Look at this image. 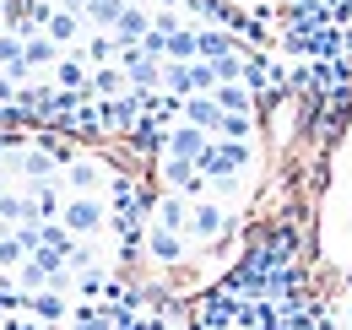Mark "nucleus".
<instances>
[{"label":"nucleus","instance_id":"obj_14","mask_svg":"<svg viewBox=\"0 0 352 330\" xmlns=\"http://www.w3.org/2000/svg\"><path fill=\"white\" fill-rule=\"evenodd\" d=\"M212 98H217L222 114H255V109H261V103H255V92H250L244 82H222Z\"/></svg>","mask_w":352,"mask_h":330},{"label":"nucleus","instance_id":"obj_16","mask_svg":"<svg viewBox=\"0 0 352 330\" xmlns=\"http://www.w3.org/2000/svg\"><path fill=\"white\" fill-rule=\"evenodd\" d=\"M125 6H131V0H87L82 22H87V28H98V33H114V22L125 16Z\"/></svg>","mask_w":352,"mask_h":330},{"label":"nucleus","instance_id":"obj_11","mask_svg":"<svg viewBox=\"0 0 352 330\" xmlns=\"http://www.w3.org/2000/svg\"><path fill=\"white\" fill-rule=\"evenodd\" d=\"M131 92V76H125V65H92L87 76V98H103V103H114V98H125Z\"/></svg>","mask_w":352,"mask_h":330},{"label":"nucleus","instance_id":"obj_25","mask_svg":"<svg viewBox=\"0 0 352 330\" xmlns=\"http://www.w3.org/2000/svg\"><path fill=\"white\" fill-rule=\"evenodd\" d=\"M11 65H22V33L16 28L0 33V71H11Z\"/></svg>","mask_w":352,"mask_h":330},{"label":"nucleus","instance_id":"obj_15","mask_svg":"<svg viewBox=\"0 0 352 330\" xmlns=\"http://www.w3.org/2000/svg\"><path fill=\"white\" fill-rule=\"evenodd\" d=\"M33 222H60V211H65V201H60V184L49 179V184H33Z\"/></svg>","mask_w":352,"mask_h":330},{"label":"nucleus","instance_id":"obj_28","mask_svg":"<svg viewBox=\"0 0 352 330\" xmlns=\"http://www.w3.org/2000/svg\"><path fill=\"white\" fill-rule=\"evenodd\" d=\"M0 11H6V0H0Z\"/></svg>","mask_w":352,"mask_h":330},{"label":"nucleus","instance_id":"obj_12","mask_svg":"<svg viewBox=\"0 0 352 330\" xmlns=\"http://www.w3.org/2000/svg\"><path fill=\"white\" fill-rule=\"evenodd\" d=\"M54 60H60V43L49 33H22V65L28 71H54Z\"/></svg>","mask_w":352,"mask_h":330},{"label":"nucleus","instance_id":"obj_18","mask_svg":"<svg viewBox=\"0 0 352 330\" xmlns=\"http://www.w3.org/2000/svg\"><path fill=\"white\" fill-rule=\"evenodd\" d=\"M82 28H87V22H82L76 11H60V6L49 11V22H44V33L54 43H76V38H82Z\"/></svg>","mask_w":352,"mask_h":330},{"label":"nucleus","instance_id":"obj_22","mask_svg":"<svg viewBox=\"0 0 352 330\" xmlns=\"http://www.w3.org/2000/svg\"><path fill=\"white\" fill-rule=\"evenodd\" d=\"M38 244H44V249H60V254H71L82 239H71V233H65V222H38Z\"/></svg>","mask_w":352,"mask_h":330},{"label":"nucleus","instance_id":"obj_27","mask_svg":"<svg viewBox=\"0 0 352 330\" xmlns=\"http://www.w3.org/2000/svg\"><path fill=\"white\" fill-rule=\"evenodd\" d=\"M0 33H6V16H0Z\"/></svg>","mask_w":352,"mask_h":330},{"label":"nucleus","instance_id":"obj_1","mask_svg":"<svg viewBox=\"0 0 352 330\" xmlns=\"http://www.w3.org/2000/svg\"><path fill=\"white\" fill-rule=\"evenodd\" d=\"M201 173L206 179H244V168H255V146L250 141H217L212 135V146L201 152Z\"/></svg>","mask_w":352,"mask_h":330},{"label":"nucleus","instance_id":"obj_26","mask_svg":"<svg viewBox=\"0 0 352 330\" xmlns=\"http://www.w3.org/2000/svg\"><path fill=\"white\" fill-rule=\"evenodd\" d=\"M152 28H157V33H163V38H174L179 28H190V22H179L174 11H152Z\"/></svg>","mask_w":352,"mask_h":330},{"label":"nucleus","instance_id":"obj_10","mask_svg":"<svg viewBox=\"0 0 352 330\" xmlns=\"http://www.w3.org/2000/svg\"><path fill=\"white\" fill-rule=\"evenodd\" d=\"M87 76H92V65L82 54H60L54 71H49V87L54 92H87Z\"/></svg>","mask_w":352,"mask_h":330},{"label":"nucleus","instance_id":"obj_7","mask_svg":"<svg viewBox=\"0 0 352 330\" xmlns=\"http://www.w3.org/2000/svg\"><path fill=\"white\" fill-rule=\"evenodd\" d=\"M179 120L195 124V130H206V135H217L222 109H217V98H212V92H195V98H179Z\"/></svg>","mask_w":352,"mask_h":330},{"label":"nucleus","instance_id":"obj_2","mask_svg":"<svg viewBox=\"0 0 352 330\" xmlns=\"http://www.w3.org/2000/svg\"><path fill=\"white\" fill-rule=\"evenodd\" d=\"M60 222H65L71 239H98L109 228V201L103 195H71L65 211H60Z\"/></svg>","mask_w":352,"mask_h":330},{"label":"nucleus","instance_id":"obj_20","mask_svg":"<svg viewBox=\"0 0 352 330\" xmlns=\"http://www.w3.org/2000/svg\"><path fill=\"white\" fill-rule=\"evenodd\" d=\"M82 60H87V65H114V60H120V38H114V33H92V38L82 43Z\"/></svg>","mask_w":352,"mask_h":330},{"label":"nucleus","instance_id":"obj_9","mask_svg":"<svg viewBox=\"0 0 352 330\" xmlns=\"http://www.w3.org/2000/svg\"><path fill=\"white\" fill-rule=\"evenodd\" d=\"M146 260H157V265H179L184 260V249H190V239L184 233H168V228H146Z\"/></svg>","mask_w":352,"mask_h":330},{"label":"nucleus","instance_id":"obj_21","mask_svg":"<svg viewBox=\"0 0 352 330\" xmlns=\"http://www.w3.org/2000/svg\"><path fill=\"white\" fill-rule=\"evenodd\" d=\"M255 135V114H222L217 141H250Z\"/></svg>","mask_w":352,"mask_h":330},{"label":"nucleus","instance_id":"obj_5","mask_svg":"<svg viewBox=\"0 0 352 330\" xmlns=\"http://www.w3.org/2000/svg\"><path fill=\"white\" fill-rule=\"evenodd\" d=\"M190 206H195V201H184L179 190H163V195H152V228L184 233V228H190Z\"/></svg>","mask_w":352,"mask_h":330},{"label":"nucleus","instance_id":"obj_13","mask_svg":"<svg viewBox=\"0 0 352 330\" xmlns=\"http://www.w3.org/2000/svg\"><path fill=\"white\" fill-rule=\"evenodd\" d=\"M233 49H244L239 33H228V28H195V54H201V60H222V54H233Z\"/></svg>","mask_w":352,"mask_h":330},{"label":"nucleus","instance_id":"obj_24","mask_svg":"<svg viewBox=\"0 0 352 330\" xmlns=\"http://www.w3.org/2000/svg\"><path fill=\"white\" fill-rule=\"evenodd\" d=\"M168 60H201L195 54V28H179L174 38H168Z\"/></svg>","mask_w":352,"mask_h":330},{"label":"nucleus","instance_id":"obj_4","mask_svg":"<svg viewBox=\"0 0 352 330\" xmlns=\"http://www.w3.org/2000/svg\"><path fill=\"white\" fill-rule=\"evenodd\" d=\"M206 146H212V135H206V130L174 120V124H168V135H163V152H157V157H184V163H201V152H206Z\"/></svg>","mask_w":352,"mask_h":330},{"label":"nucleus","instance_id":"obj_3","mask_svg":"<svg viewBox=\"0 0 352 330\" xmlns=\"http://www.w3.org/2000/svg\"><path fill=\"white\" fill-rule=\"evenodd\" d=\"M233 233V211L222 206V201H195L190 206V228H184V239H195V244H217V239H228Z\"/></svg>","mask_w":352,"mask_h":330},{"label":"nucleus","instance_id":"obj_17","mask_svg":"<svg viewBox=\"0 0 352 330\" xmlns=\"http://www.w3.org/2000/svg\"><path fill=\"white\" fill-rule=\"evenodd\" d=\"M152 33V11H141V6H125V16L114 22V38L120 43H141Z\"/></svg>","mask_w":352,"mask_h":330},{"label":"nucleus","instance_id":"obj_23","mask_svg":"<svg viewBox=\"0 0 352 330\" xmlns=\"http://www.w3.org/2000/svg\"><path fill=\"white\" fill-rule=\"evenodd\" d=\"M195 92H217V65L212 60H190V98Z\"/></svg>","mask_w":352,"mask_h":330},{"label":"nucleus","instance_id":"obj_6","mask_svg":"<svg viewBox=\"0 0 352 330\" xmlns=\"http://www.w3.org/2000/svg\"><path fill=\"white\" fill-rule=\"evenodd\" d=\"M22 314H33L38 325H65L71 320V298L54 292V287H38V292H28V309Z\"/></svg>","mask_w":352,"mask_h":330},{"label":"nucleus","instance_id":"obj_8","mask_svg":"<svg viewBox=\"0 0 352 330\" xmlns=\"http://www.w3.org/2000/svg\"><path fill=\"white\" fill-rule=\"evenodd\" d=\"M65 190H71V195H98V190H103V163L76 152V157L65 163Z\"/></svg>","mask_w":352,"mask_h":330},{"label":"nucleus","instance_id":"obj_19","mask_svg":"<svg viewBox=\"0 0 352 330\" xmlns=\"http://www.w3.org/2000/svg\"><path fill=\"white\" fill-rule=\"evenodd\" d=\"M22 222H33V201L16 195V190H6V195H0V233H6V228H22Z\"/></svg>","mask_w":352,"mask_h":330}]
</instances>
